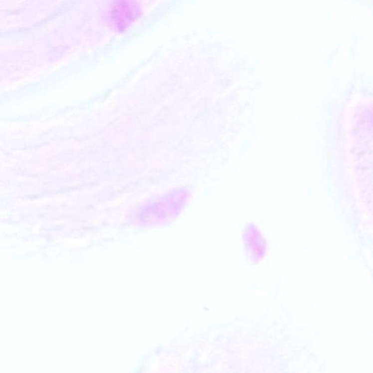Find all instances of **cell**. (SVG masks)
I'll return each instance as SVG.
<instances>
[{
    "label": "cell",
    "mask_w": 373,
    "mask_h": 373,
    "mask_svg": "<svg viewBox=\"0 0 373 373\" xmlns=\"http://www.w3.org/2000/svg\"><path fill=\"white\" fill-rule=\"evenodd\" d=\"M123 6L121 4H119V7H117V10L115 12H120V15H117V17H120V22L121 23L123 22V24H126L128 23V22L131 20V18H133L134 15L135 6L133 5L132 1L130 0H126V1H123L122 2Z\"/></svg>",
    "instance_id": "1"
}]
</instances>
